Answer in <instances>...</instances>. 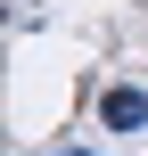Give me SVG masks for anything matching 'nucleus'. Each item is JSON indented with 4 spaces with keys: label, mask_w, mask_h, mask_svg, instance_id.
<instances>
[{
    "label": "nucleus",
    "mask_w": 148,
    "mask_h": 156,
    "mask_svg": "<svg viewBox=\"0 0 148 156\" xmlns=\"http://www.w3.org/2000/svg\"><path fill=\"white\" fill-rule=\"evenodd\" d=\"M148 123V90L140 82H107L99 90V132H140Z\"/></svg>",
    "instance_id": "nucleus-1"
},
{
    "label": "nucleus",
    "mask_w": 148,
    "mask_h": 156,
    "mask_svg": "<svg viewBox=\"0 0 148 156\" xmlns=\"http://www.w3.org/2000/svg\"><path fill=\"white\" fill-rule=\"evenodd\" d=\"M49 156H99V148H91V140H58Z\"/></svg>",
    "instance_id": "nucleus-2"
}]
</instances>
